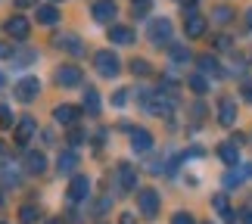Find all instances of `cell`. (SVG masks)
<instances>
[{
  "instance_id": "1f68e13d",
  "label": "cell",
  "mask_w": 252,
  "mask_h": 224,
  "mask_svg": "<svg viewBox=\"0 0 252 224\" xmlns=\"http://www.w3.org/2000/svg\"><path fill=\"white\" fill-rule=\"evenodd\" d=\"M230 19H234V9H230V6H218L215 9V22L224 25V22H230Z\"/></svg>"
},
{
  "instance_id": "d6a6232c",
  "label": "cell",
  "mask_w": 252,
  "mask_h": 224,
  "mask_svg": "<svg viewBox=\"0 0 252 224\" xmlns=\"http://www.w3.org/2000/svg\"><path fill=\"white\" fill-rule=\"evenodd\" d=\"M240 181H243V171H227L224 174V187H237Z\"/></svg>"
},
{
  "instance_id": "83f0119b",
  "label": "cell",
  "mask_w": 252,
  "mask_h": 224,
  "mask_svg": "<svg viewBox=\"0 0 252 224\" xmlns=\"http://www.w3.org/2000/svg\"><path fill=\"white\" fill-rule=\"evenodd\" d=\"M19 221H22V224H34L37 221V209L34 206H22V209H19Z\"/></svg>"
},
{
  "instance_id": "7402d4cb",
  "label": "cell",
  "mask_w": 252,
  "mask_h": 224,
  "mask_svg": "<svg viewBox=\"0 0 252 224\" xmlns=\"http://www.w3.org/2000/svg\"><path fill=\"white\" fill-rule=\"evenodd\" d=\"M56 47H65L72 53H81V41L75 34H56Z\"/></svg>"
},
{
  "instance_id": "f6af8a7d",
  "label": "cell",
  "mask_w": 252,
  "mask_h": 224,
  "mask_svg": "<svg viewBox=\"0 0 252 224\" xmlns=\"http://www.w3.org/2000/svg\"><path fill=\"white\" fill-rule=\"evenodd\" d=\"M0 84H3V72H0Z\"/></svg>"
},
{
  "instance_id": "44dd1931",
  "label": "cell",
  "mask_w": 252,
  "mask_h": 224,
  "mask_svg": "<svg viewBox=\"0 0 252 224\" xmlns=\"http://www.w3.org/2000/svg\"><path fill=\"white\" fill-rule=\"evenodd\" d=\"M196 63H199V69L206 72V75H209V72H212V75H221V65H218V60H215L212 53H202Z\"/></svg>"
},
{
  "instance_id": "cb8c5ba5",
  "label": "cell",
  "mask_w": 252,
  "mask_h": 224,
  "mask_svg": "<svg viewBox=\"0 0 252 224\" xmlns=\"http://www.w3.org/2000/svg\"><path fill=\"white\" fill-rule=\"evenodd\" d=\"M56 19H60L56 6H37V22H41V25H53Z\"/></svg>"
},
{
  "instance_id": "9c48e42d",
  "label": "cell",
  "mask_w": 252,
  "mask_h": 224,
  "mask_svg": "<svg viewBox=\"0 0 252 224\" xmlns=\"http://www.w3.org/2000/svg\"><path fill=\"white\" fill-rule=\"evenodd\" d=\"M87 193H91V178H87V174H72L69 199L72 202H81V199H87Z\"/></svg>"
},
{
  "instance_id": "836d02e7",
  "label": "cell",
  "mask_w": 252,
  "mask_h": 224,
  "mask_svg": "<svg viewBox=\"0 0 252 224\" xmlns=\"http://www.w3.org/2000/svg\"><path fill=\"white\" fill-rule=\"evenodd\" d=\"M171 224H196V221H193V215H190V212H174Z\"/></svg>"
},
{
  "instance_id": "2e32d148",
  "label": "cell",
  "mask_w": 252,
  "mask_h": 224,
  "mask_svg": "<svg viewBox=\"0 0 252 224\" xmlns=\"http://www.w3.org/2000/svg\"><path fill=\"white\" fill-rule=\"evenodd\" d=\"M25 171H28V174H44V171H47L44 153H28V156H25Z\"/></svg>"
},
{
  "instance_id": "ab89813d",
  "label": "cell",
  "mask_w": 252,
  "mask_h": 224,
  "mask_svg": "<svg viewBox=\"0 0 252 224\" xmlns=\"http://www.w3.org/2000/svg\"><path fill=\"white\" fill-rule=\"evenodd\" d=\"M243 100H249V103H252V81H246V84H243Z\"/></svg>"
},
{
  "instance_id": "5bb4252c",
  "label": "cell",
  "mask_w": 252,
  "mask_h": 224,
  "mask_svg": "<svg viewBox=\"0 0 252 224\" xmlns=\"http://www.w3.org/2000/svg\"><path fill=\"white\" fill-rule=\"evenodd\" d=\"M78 106H69V103H65V106H56V109H53V119L56 122H60V125H75V122H78Z\"/></svg>"
},
{
  "instance_id": "b9f144b4",
  "label": "cell",
  "mask_w": 252,
  "mask_h": 224,
  "mask_svg": "<svg viewBox=\"0 0 252 224\" xmlns=\"http://www.w3.org/2000/svg\"><path fill=\"white\" fill-rule=\"evenodd\" d=\"M119 224H137V218H134L131 212H125V215H122V221H119Z\"/></svg>"
},
{
  "instance_id": "7c38bea8",
  "label": "cell",
  "mask_w": 252,
  "mask_h": 224,
  "mask_svg": "<svg viewBox=\"0 0 252 224\" xmlns=\"http://www.w3.org/2000/svg\"><path fill=\"white\" fill-rule=\"evenodd\" d=\"M34 131H37V125H34V119H22L16 125V131H13V137H16V143L19 147H25L28 140L34 137Z\"/></svg>"
},
{
  "instance_id": "8d00e7d4",
  "label": "cell",
  "mask_w": 252,
  "mask_h": 224,
  "mask_svg": "<svg viewBox=\"0 0 252 224\" xmlns=\"http://www.w3.org/2000/svg\"><path fill=\"white\" fill-rule=\"evenodd\" d=\"M13 53H16V50H13L9 44H0V56H9V60H13Z\"/></svg>"
},
{
  "instance_id": "5b68a950",
  "label": "cell",
  "mask_w": 252,
  "mask_h": 224,
  "mask_svg": "<svg viewBox=\"0 0 252 224\" xmlns=\"http://www.w3.org/2000/svg\"><path fill=\"white\" fill-rule=\"evenodd\" d=\"M13 94H16L19 103H32V100H37V94H41V81H37V78H22V81L13 84Z\"/></svg>"
},
{
  "instance_id": "e0dca14e",
  "label": "cell",
  "mask_w": 252,
  "mask_h": 224,
  "mask_svg": "<svg viewBox=\"0 0 252 224\" xmlns=\"http://www.w3.org/2000/svg\"><path fill=\"white\" fill-rule=\"evenodd\" d=\"M0 184L3 187H16L19 184V171H16L13 162H0Z\"/></svg>"
},
{
  "instance_id": "ffe728a7",
  "label": "cell",
  "mask_w": 252,
  "mask_h": 224,
  "mask_svg": "<svg viewBox=\"0 0 252 224\" xmlns=\"http://www.w3.org/2000/svg\"><path fill=\"white\" fill-rule=\"evenodd\" d=\"M81 106H84L91 115H96V112H100V94H96L94 87H84V100H81Z\"/></svg>"
},
{
  "instance_id": "ac0fdd59",
  "label": "cell",
  "mask_w": 252,
  "mask_h": 224,
  "mask_svg": "<svg viewBox=\"0 0 252 224\" xmlns=\"http://www.w3.org/2000/svg\"><path fill=\"white\" fill-rule=\"evenodd\" d=\"M218 159L224 162V165H230V168H234V165L240 162V153H237V143H221L218 147Z\"/></svg>"
},
{
  "instance_id": "7dc6e473",
  "label": "cell",
  "mask_w": 252,
  "mask_h": 224,
  "mask_svg": "<svg viewBox=\"0 0 252 224\" xmlns=\"http://www.w3.org/2000/svg\"><path fill=\"white\" fill-rule=\"evenodd\" d=\"M206 224H212V221H206Z\"/></svg>"
},
{
  "instance_id": "f1b7e54d",
  "label": "cell",
  "mask_w": 252,
  "mask_h": 224,
  "mask_svg": "<svg viewBox=\"0 0 252 224\" xmlns=\"http://www.w3.org/2000/svg\"><path fill=\"white\" fill-rule=\"evenodd\" d=\"M0 128H13V109H9V106L3 103V106H0Z\"/></svg>"
},
{
  "instance_id": "4fadbf2b",
  "label": "cell",
  "mask_w": 252,
  "mask_h": 224,
  "mask_svg": "<svg viewBox=\"0 0 252 224\" xmlns=\"http://www.w3.org/2000/svg\"><path fill=\"white\" fill-rule=\"evenodd\" d=\"M150 147H153V134L147 128H134L131 131V150L134 153H147Z\"/></svg>"
},
{
  "instance_id": "74e56055",
  "label": "cell",
  "mask_w": 252,
  "mask_h": 224,
  "mask_svg": "<svg viewBox=\"0 0 252 224\" xmlns=\"http://www.w3.org/2000/svg\"><path fill=\"white\" fill-rule=\"evenodd\" d=\"M240 221H243V224H252V209H243V212H240Z\"/></svg>"
},
{
  "instance_id": "30bf717a",
  "label": "cell",
  "mask_w": 252,
  "mask_h": 224,
  "mask_svg": "<svg viewBox=\"0 0 252 224\" xmlns=\"http://www.w3.org/2000/svg\"><path fill=\"white\" fill-rule=\"evenodd\" d=\"M91 9H94V19H96V22H112V19L119 16V6H115V0H96Z\"/></svg>"
},
{
  "instance_id": "f546056e",
  "label": "cell",
  "mask_w": 252,
  "mask_h": 224,
  "mask_svg": "<svg viewBox=\"0 0 252 224\" xmlns=\"http://www.w3.org/2000/svg\"><path fill=\"white\" fill-rule=\"evenodd\" d=\"M150 13V0H134V9H131V16L134 19H143Z\"/></svg>"
},
{
  "instance_id": "d6986e66",
  "label": "cell",
  "mask_w": 252,
  "mask_h": 224,
  "mask_svg": "<svg viewBox=\"0 0 252 224\" xmlns=\"http://www.w3.org/2000/svg\"><path fill=\"white\" fill-rule=\"evenodd\" d=\"M109 37H112V44H131L134 41V32H131V28L128 25H112V32H109Z\"/></svg>"
},
{
  "instance_id": "7bdbcfd3",
  "label": "cell",
  "mask_w": 252,
  "mask_h": 224,
  "mask_svg": "<svg viewBox=\"0 0 252 224\" xmlns=\"http://www.w3.org/2000/svg\"><path fill=\"white\" fill-rule=\"evenodd\" d=\"M47 224H65L63 218H50V221H47Z\"/></svg>"
},
{
  "instance_id": "6da1fadb",
  "label": "cell",
  "mask_w": 252,
  "mask_h": 224,
  "mask_svg": "<svg viewBox=\"0 0 252 224\" xmlns=\"http://www.w3.org/2000/svg\"><path fill=\"white\" fill-rule=\"evenodd\" d=\"M94 65H96V72H100L103 78H115L122 72V60L112 50H96L94 53Z\"/></svg>"
},
{
  "instance_id": "d590c367",
  "label": "cell",
  "mask_w": 252,
  "mask_h": 224,
  "mask_svg": "<svg viewBox=\"0 0 252 224\" xmlns=\"http://www.w3.org/2000/svg\"><path fill=\"white\" fill-rule=\"evenodd\" d=\"M81 140H84V134H81V131H72V134H69V143H72V147H78Z\"/></svg>"
},
{
  "instance_id": "3957f363",
  "label": "cell",
  "mask_w": 252,
  "mask_h": 224,
  "mask_svg": "<svg viewBox=\"0 0 252 224\" xmlns=\"http://www.w3.org/2000/svg\"><path fill=\"white\" fill-rule=\"evenodd\" d=\"M53 81L60 84V87H81L84 75H81V69H78V65L65 63V65H60V69L53 72Z\"/></svg>"
},
{
  "instance_id": "8992f818",
  "label": "cell",
  "mask_w": 252,
  "mask_h": 224,
  "mask_svg": "<svg viewBox=\"0 0 252 224\" xmlns=\"http://www.w3.org/2000/svg\"><path fill=\"white\" fill-rule=\"evenodd\" d=\"M115 184H119L122 193H131L137 187V168H134L131 162H119V168H115Z\"/></svg>"
},
{
  "instance_id": "bcb514c9",
  "label": "cell",
  "mask_w": 252,
  "mask_h": 224,
  "mask_svg": "<svg viewBox=\"0 0 252 224\" xmlns=\"http://www.w3.org/2000/svg\"><path fill=\"white\" fill-rule=\"evenodd\" d=\"M0 206H3V199H0Z\"/></svg>"
},
{
  "instance_id": "ba28073f",
  "label": "cell",
  "mask_w": 252,
  "mask_h": 224,
  "mask_svg": "<svg viewBox=\"0 0 252 224\" xmlns=\"http://www.w3.org/2000/svg\"><path fill=\"white\" fill-rule=\"evenodd\" d=\"M3 32H6L9 37H16V41H25L28 32H32V25H28L25 16H9L6 22H3Z\"/></svg>"
},
{
  "instance_id": "9a60e30c",
  "label": "cell",
  "mask_w": 252,
  "mask_h": 224,
  "mask_svg": "<svg viewBox=\"0 0 252 224\" xmlns=\"http://www.w3.org/2000/svg\"><path fill=\"white\" fill-rule=\"evenodd\" d=\"M56 168H60V174H75V168H78V156H75V150L60 153V162H56Z\"/></svg>"
},
{
  "instance_id": "d4e9b609",
  "label": "cell",
  "mask_w": 252,
  "mask_h": 224,
  "mask_svg": "<svg viewBox=\"0 0 252 224\" xmlns=\"http://www.w3.org/2000/svg\"><path fill=\"white\" fill-rule=\"evenodd\" d=\"M34 60H37V50H28V47L13 53V65H28V63H34Z\"/></svg>"
},
{
  "instance_id": "c3c4849f",
  "label": "cell",
  "mask_w": 252,
  "mask_h": 224,
  "mask_svg": "<svg viewBox=\"0 0 252 224\" xmlns=\"http://www.w3.org/2000/svg\"><path fill=\"white\" fill-rule=\"evenodd\" d=\"M53 3H56V0H53Z\"/></svg>"
},
{
  "instance_id": "8fae6325",
  "label": "cell",
  "mask_w": 252,
  "mask_h": 224,
  "mask_svg": "<svg viewBox=\"0 0 252 224\" xmlns=\"http://www.w3.org/2000/svg\"><path fill=\"white\" fill-rule=\"evenodd\" d=\"M218 122L224 125V128H230V125L237 122V103L230 100V96H221V103H218Z\"/></svg>"
},
{
  "instance_id": "e575fe53",
  "label": "cell",
  "mask_w": 252,
  "mask_h": 224,
  "mask_svg": "<svg viewBox=\"0 0 252 224\" xmlns=\"http://www.w3.org/2000/svg\"><path fill=\"white\" fill-rule=\"evenodd\" d=\"M215 47H218V50H227V47H230V37H227V34L215 37Z\"/></svg>"
},
{
  "instance_id": "f35d334b",
  "label": "cell",
  "mask_w": 252,
  "mask_h": 224,
  "mask_svg": "<svg viewBox=\"0 0 252 224\" xmlns=\"http://www.w3.org/2000/svg\"><path fill=\"white\" fill-rule=\"evenodd\" d=\"M37 0H16V9H28V6H34Z\"/></svg>"
},
{
  "instance_id": "484cf974",
  "label": "cell",
  "mask_w": 252,
  "mask_h": 224,
  "mask_svg": "<svg viewBox=\"0 0 252 224\" xmlns=\"http://www.w3.org/2000/svg\"><path fill=\"white\" fill-rule=\"evenodd\" d=\"M212 206H215L218 215H224V218L234 215V212H230V206H227V196H224V193H215V196H212Z\"/></svg>"
},
{
  "instance_id": "4dcf8cb0",
  "label": "cell",
  "mask_w": 252,
  "mask_h": 224,
  "mask_svg": "<svg viewBox=\"0 0 252 224\" xmlns=\"http://www.w3.org/2000/svg\"><path fill=\"white\" fill-rule=\"evenodd\" d=\"M131 72L143 78V75H150L153 69H150V63H147V60H131Z\"/></svg>"
},
{
  "instance_id": "4316f807",
  "label": "cell",
  "mask_w": 252,
  "mask_h": 224,
  "mask_svg": "<svg viewBox=\"0 0 252 224\" xmlns=\"http://www.w3.org/2000/svg\"><path fill=\"white\" fill-rule=\"evenodd\" d=\"M187 84H190V91H193V94H199V96L209 91V81H206V75H190V81H187Z\"/></svg>"
},
{
  "instance_id": "603a6c76",
  "label": "cell",
  "mask_w": 252,
  "mask_h": 224,
  "mask_svg": "<svg viewBox=\"0 0 252 224\" xmlns=\"http://www.w3.org/2000/svg\"><path fill=\"white\" fill-rule=\"evenodd\" d=\"M168 53H171V60L178 63V65H184V63H190V60H193V53L187 50V47H181V44H171V47H168Z\"/></svg>"
},
{
  "instance_id": "277c9868",
  "label": "cell",
  "mask_w": 252,
  "mask_h": 224,
  "mask_svg": "<svg viewBox=\"0 0 252 224\" xmlns=\"http://www.w3.org/2000/svg\"><path fill=\"white\" fill-rule=\"evenodd\" d=\"M206 28H209L206 16L196 13L193 6H187V13H184V32H187V37H202V34H206Z\"/></svg>"
},
{
  "instance_id": "7a4b0ae2",
  "label": "cell",
  "mask_w": 252,
  "mask_h": 224,
  "mask_svg": "<svg viewBox=\"0 0 252 224\" xmlns=\"http://www.w3.org/2000/svg\"><path fill=\"white\" fill-rule=\"evenodd\" d=\"M137 212H140L147 221H153V218L159 215V193L153 190V187H143V190L137 193Z\"/></svg>"
},
{
  "instance_id": "52a82bcc",
  "label": "cell",
  "mask_w": 252,
  "mask_h": 224,
  "mask_svg": "<svg viewBox=\"0 0 252 224\" xmlns=\"http://www.w3.org/2000/svg\"><path fill=\"white\" fill-rule=\"evenodd\" d=\"M171 22L168 19H153L150 22V41L156 44V47H162V44H171Z\"/></svg>"
},
{
  "instance_id": "ee69618b",
  "label": "cell",
  "mask_w": 252,
  "mask_h": 224,
  "mask_svg": "<svg viewBox=\"0 0 252 224\" xmlns=\"http://www.w3.org/2000/svg\"><path fill=\"white\" fill-rule=\"evenodd\" d=\"M246 22H249V28H252V9H249V13H246Z\"/></svg>"
},
{
  "instance_id": "60d3db41",
  "label": "cell",
  "mask_w": 252,
  "mask_h": 224,
  "mask_svg": "<svg viewBox=\"0 0 252 224\" xmlns=\"http://www.w3.org/2000/svg\"><path fill=\"white\" fill-rule=\"evenodd\" d=\"M125 100H128V94H125V91H119V94H115V96H112V103H115V106H122Z\"/></svg>"
}]
</instances>
